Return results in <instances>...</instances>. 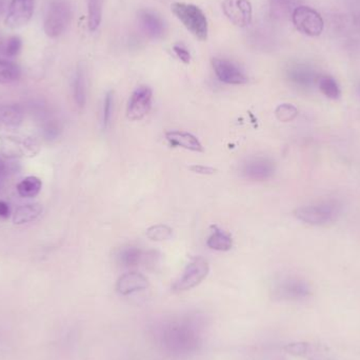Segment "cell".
I'll return each instance as SVG.
<instances>
[{"instance_id": "6da1fadb", "label": "cell", "mask_w": 360, "mask_h": 360, "mask_svg": "<svg viewBox=\"0 0 360 360\" xmlns=\"http://www.w3.org/2000/svg\"><path fill=\"white\" fill-rule=\"evenodd\" d=\"M343 212V205L336 199L319 201L295 209L298 221L310 225H327L334 223Z\"/></svg>"}, {"instance_id": "7a4b0ae2", "label": "cell", "mask_w": 360, "mask_h": 360, "mask_svg": "<svg viewBox=\"0 0 360 360\" xmlns=\"http://www.w3.org/2000/svg\"><path fill=\"white\" fill-rule=\"evenodd\" d=\"M162 338L164 347L177 354L194 351L200 341L196 329L186 323H170L164 329Z\"/></svg>"}, {"instance_id": "3957f363", "label": "cell", "mask_w": 360, "mask_h": 360, "mask_svg": "<svg viewBox=\"0 0 360 360\" xmlns=\"http://www.w3.org/2000/svg\"><path fill=\"white\" fill-rule=\"evenodd\" d=\"M171 10L177 19L180 20L187 30H189L195 37L203 42L207 40L209 24H207V16L200 8L192 3H174L171 6Z\"/></svg>"}, {"instance_id": "277c9868", "label": "cell", "mask_w": 360, "mask_h": 360, "mask_svg": "<svg viewBox=\"0 0 360 360\" xmlns=\"http://www.w3.org/2000/svg\"><path fill=\"white\" fill-rule=\"evenodd\" d=\"M72 20V6L69 0H53L44 17V30L48 37L56 38L66 32Z\"/></svg>"}, {"instance_id": "5b68a950", "label": "cell", "mask_w": 360, "mask_h": 360, "mask_svg": "<svg viewBox=\"0 0 360 360\" xmlns=\"http://www.w3.org/2000/svg\"><path fill=\"white\" fill-rule=\"evenodd\" d=\"M292 22L300 33L310 37L321 35L325 28V22L320 14L308 6L297 7L293 11Z\"/></svg>"}, {"instance_id": "8992f818", "label": "cell", "mask_w": 360, "mask_h": 360, "mask_svg": "<svg viewBox=\"0 0 360 360\" xmlns=\"http://www.w3.org/2000/svg\"><path fill=\"white\" fill-rule=\"evenodd\" d=\"M209 272V264L203 258H196L185 268L184 273L173 284L174 292H185L200 284Z\"/></svg>"}, {"instance_id": "52a82bcc", "label": "cell", "mask_w": 360, "mask_h": 360, "mask_svg": "<svg viewBox=\"0 0 360 360\" xmlns=\"http://www.w3.org/2000/svg\"><path fill=\"white\" fill-rule=\"evenodd\" d=\"M240 173L245 178L253 182H264L275 173V164L271 158L254 156L248 158L240 166Z\"/></svg>"}, {"instance_id": "ba28073f", "label": "cell", "mask_w": 360, "mask_h": 360, "mask_svg": "<svg viewBox=\"0 0 360 360\" xmlns=\"http://www.w3.org/2000/svg\"><path fill=\"white\" fill-rule=\"evenodd\" d=\"M311 288L302 278L284 277L274 286V295L282 300H302L310 296Z\"/></svg>"}, {"instance_id": "9c48e42d", "label": "cell", "mask_w": 360, "mask_h": 360, "mask_svg": "<svg viewBox=\"0 0 360 360\" xmlns=\"http://www.w3.org/2000/svg\"><path fill=\"white\" fill-rule=\"evenodd\" d=\"M3 153L8 157H33L40 152V144L34 138L13 137L3 136L0 139Z\"/></svg>"}, {"instance_id": "30bf717a", "label": "cell", "mask_w": 360, "mask_h": 360, "mask_svg": "<svg viewBox=\"0 0 360 360\" xmlns=\"http://www.w3.org/2000/svg\"><path fill=\"white\" fill-rule=\"evenodd\" d=\"M34 14V0H11L5 24L12 30L22 28L30 22Z\"/></svg>"}, {"instance_id": "8fae6325", "label": "cell", "mask_w": 360, "mask_h": 360, "mask_svg": "<svg viewBox=\"0 0 360 360\" xmlns=\"http://www.w3.org/2000/svg\"><path fill=\"white\" fill-rule=\"evenodd\" d=\"M152 98H153V91L151 87L146 85L137 87L128 103V118L133 121L142 119L151 109Z\"/></svg>"}, {"instance_id": "7c38bea8", "label": "cell", "mask_w": 360, "mask_h": 360, "mask_svg": "<svg viewBox=\"0 0 360 360\" xmlns=\"http://www.w3.org/2000/svg\"><path fill=\"white\" fill-rule=\"evenodd\" d=\"M223 11L228 19L239 28L251 24L253 9L249 0H225Z\"/></svg>"}, {"instance_id": "4fadbf2b", "label": "cell", "mask_w": 360, "mask_h": 360, "mask_svg": "<svg viewBox=\"0 0 360 360\" xmlns=\"http://www.w3.org/2000/svg\"><path fill=\"white\" fill-rule=\"evenodd\" d=\"M138 22L144 33L152 40H162L166 34V22L153 10H140L138 12Z\"/></svg>"}, {"instance_id": "5bb4252c", "label": "cell", "mask_w": 360, "mask_h": 360, "mask_svg": "<svg viewBox=\"0 0 360 360\" xmlns=\"http://www.w3.org/2000/svg\"><path fill=\"white\" fill-rule=\"evenodd\" d=\"M212 66L217 78L228 85H245L248 77L235 64L225 58H213Z\"/></svg>"}, {"instance_id": "9a60e30c", "label": "cell", "mask_w": 360, "mask_h": 360, "mask_svg": "<svg viewBox=\"0 0 360 360\" xmlns=\"http://www.w3.org/2000/svg\"><path fill=\"white\" fill-rule=\"evenodd\" d=\"M289 81L295 87L302 89H310L318 81L319 76L314 71L304 65H294L286 71Z\"/></svg>"}, {"instance_id": "2e32d148", "label": "cell", "mask_w": 360, "mask_h": 360, "mask_svg": "<svg viewBox=\"0 0 360 360\" xmlns=\"http://www.w3.org/2000/svg\"><path fill=\"white\" fill-rule=\"evenodd\" d=\"M148 286V282L146 276L142 275V273H138V272H129V273L123 274L118 280L117 284H116V290L119 294L126 296V295L146 290Z\"/></svg>"}, {"instance_id": "e0dca14e", "label": "cell", "mask_w": 360, "mask_h": 360, "mask_svg": "<svg viewBox=\"0 0 360 360\" xmlns=\"http://www.w3.org/2000/svg\"><path fill=\"white\" fill-rule=\"evenodd\" d=\"M166 138L171 146L174 148H182L189 151L203 153L205 151L203 144L199 142L198 138L189 132L184 131H169L166 133Z\"/></svg>"}, {"instance_id": "ac0fdd59", "label": "cell", "mask_w": 360, "mask_h": 360, "mask_svg": "<svg viewBox=\"0 0 360 360\" xmlns=\"http://www.w3.org/2000/svg\"><path fill=\"white\" fill-rule=\"evenodd\" d=\"M24 120V112L18 105H0V130L17 129Z\"/></svg>"}, {"instance_id": "d6986e66", "label": "cell", "mask_w": 360, "mask_h": 360, "mask_svg": "<svg viewBox=\"0 0 360 360\" xmlns=\"http://www.w3.org/2000/svg\"><path fill=\"white\" fill-rule=\"evenodd\" d=\"M42 207L40 203H28L16 209L13 215V223L17 225L32 223L42 215Z\"/></svg>"}, {"instance_id": "ffe728a7", "label": "cell", "mask_w": 360, "mask_h": 360, "mask_svg": "<svg viewBox=\"0 0 360 360\" xmlns=\"http://www.w3.org/2000/svg\"><path fill=\"white\" fill-rule=\"evenodd\" d=\"M212 234L207 238V247L209 249L215 250V251H230L233 247V240H232L231 236L217 228L216 225L212 227Z\"/></svg>"}, {"instance_id": "44dd1931", "label": "cell", "mask_w": 360, "mask_h": 360, "mask_svg": "<svg viewBox=\"0 0 360 360\" xmlns=\"http://www.w3.org/2000/svg\"><path fill=\"white\" fill-rule=\"evenodd\" d=\"M73 93L76 105L79 108H83L87 103V77H85V67L78 65L76 73H75L74 85H73Z\"/></svg>"}, {"instance_id": "7402d4cb", "label": "cell", "mask_w": 360, "mask_h": 360, "mask_svg": "<svg viewBox=\"0 0 360 360\" xmlns=\"http://www.w3.org/2000/svg\"><path fill=\"white\" fill-rule=\"evenodd\" d=\"M142 259V251L136 246H126L117 254V260L126 268L138 266Z\"/></svg>"}, {"instance_id": "603a6c76", "label": "cell", "mask_w": 360, "mask_h": 360, "mask_svg": "<svg viewBox=\"0 0 360 360\" xmlns=\"http://www.w3.org/2000/svg\"><path fill=\"white\" fill-rule=\"evenodd\" d=\"M87 24L89 31L95 32L101 26L103 20V3L105 0H87Z\"/></svg>"}, {"instance_id": "cb8c5ba5", "label": "cell", "mask_w": 360, "mask_h": 360, "mask_svg": "<svg viewBox=\"0 0 360 360\" xmlns=\"http://www.w3.org/2000/svg\"><path fill=\"white\" fill-rule=\"evenodd\" d=\"M42 188V182L38 177L28 176L22 179V182L18 184V194L24 198H33L40 194Z\"/></svg>"}, {"instance_id": "d4e9b609", "label": "cell", "mask_w": 360, "mask_h": 360, "mask_svg": "<svg viewBox=\"0 0 360 360\" xmlns=\"http://www.w3.org/2000/svg\"><path fill=\"white\" fill-rule=\"evenodd\" d=\"M22 77V69L15 62L0 59V83H15Z\"/></svg>"}, {"instance_id": "484cf974", "label": "cell", "mask_w": 360, "mask_h": 360, "mask_svg": "<svg viewBox=\"0 0 360 360\" xmlns=\"http://www.w3.org/2000/svg\"><path fill=\"white\" fill-rule=\"evenodd\" d=\"M317 85H318L320 92L327 98L335 101V99H338L341 97V87L332 76L320 75L318 81H317Z\"/></svg>"}, {"instance_id": "4316f807", "label": "cell", "mask_w": 360, "mask_h": 360, "mask_svg": "<svg viewBox=\"0 0 360 360\" xmlns=\"http://www.w3.org/2000/svg\"><path fill=\"white\" fill-rule=\"evenodd\" d=\"M172 229L166 225H152L146 230V236L153 241H164L172 237Z\"/></svg>"}, {"instance_id": "83f0119b", "label": "cell", "mask_w": 360, "mask_h": 360, "mask_svg": "<svg viewBox=\"0 0 360 360\" xmlns=\"http://www.w3.org/2000/svg\"><path fill=\"white\" fill-rule=\"evenodd\" d=\"M275 114L280 121H282V123H289V121H292L293 119L297 117L298 110L294 105H291V103H282V105H278Z\"/></svg>"}, {"instance_id": "f1b7e54d", "label": "cell", "mask_w": 360, "mask_h": 360, "mask_svg": "<svg viewBox=\"0 0 360 360\" xmlns=\"http://www.w3.org/2000/svg\"><path fill=\"white\" fill-rule=\"evenodd\" d=\"M114 95L113 92H108L103 101V129H108L111 121L112 112H113Z\"/></svg>"}, {"instance_id": "f546056e", "label": "cell", "mask_w": 360, "mask_h": 360, "mask_svg": "<svg viewBox=\"0 0 360 360\" xmlns=\"http://www.w3.org/2000/svg\"><path fill=\"white\" fill-rule=\"evenodd\" d=\"M22 48V40L19 36H12L8 40L5 46V54L8 57H15L19 54Z\"/></svg>"}, {"instance_id": "4dcf8cb0", "label": "cell", "mask_w": 360, "mask_h": 360, "mask_svg": "<svg viewBox=\"0 0 360 360\" xmlns=\"http://www.w3.org/2000/svg\"><path fill=\"white\" fill-rule=\"evenodd\" d=\"M173 51H174L176 56L182 60L184 64L189 65L191 62V54L189 52L188 49L184 46V44H177L173 46Z\"/></svg>"}, {"instance_id": "1f68e13d", "label": "cell", "mask_w": 360, "mask_h": 360, "mask_svg": "<svg viewBox=\"0 0 360 360\" xmlns=\"http://www.w3.org/2000/svg\"><path fill=\"white\" fill-rule=\"evenodd\" d=\"M190 170L192 172L197 173V174H203V175H212L216 172L214 168H211V166H199V164H195V166H191Z\"/></svg>"}, {"instance_id": "d6a6232c", "label": "cell", "mask_w": 360, "mask_h": 360, "mask_svg": "<svg viewBox=\"0 0 360 360\" xmlns=\"http://www.w3.org/2000/svg\"><path fill=\"white\" fill-rule=\"evenodd\" d=\"M10 216L9 205L5 201L0 200V217L1 218H8Z\"/></svg>"}, {"instance_id": "836d02e7", "label": "cell", "mask_w": 360, "mask_h": 360, "mask_svg": "<svg viewBox=\"0 0 360 360\" xmlns=\"http://www.w3.org/2000/svg\"><path fill=\"white\" fill-rule=\"evenodd\" d=\"M3 162H0V172H3Z\"/></svg>"}]
</instances>
